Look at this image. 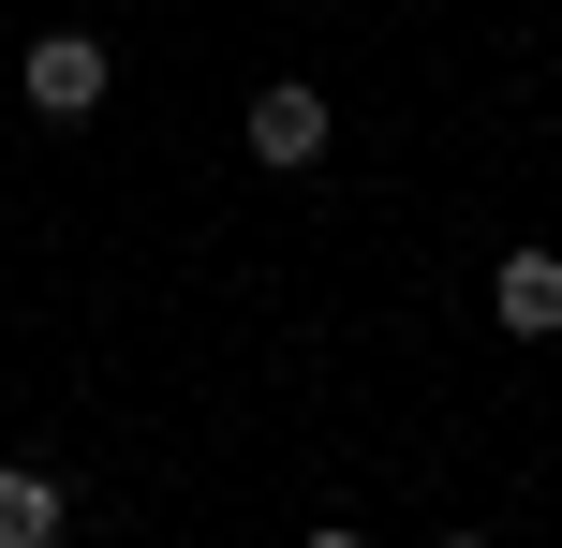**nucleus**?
<instances>
[{
	"instance_id": "obj_2",
	"label": "nucleus",
	"mask_w": 562,
	"mask_h": 548,
	"mask_svg": "<svg viewBox=\"0 0 562 548\" xmlns=\"http://www.w3.org/2000/svg\"><path fill=\"white\" fill-rule=\"evenodd\" d=\"M252 164H267V178L326 164V89H296V75H281V89H252Z\"/></svg>"
},
{
	"instance_id": "obj_4",
	"label": "nucleus",
	"mask_w": 562,
	"mask_h": 548,
	"mask_svg": "<svg viewBox=\"0 0 562 548\" xmlns=\"http://www.w3.org/2000/svg\"><path fill=\"white\" fill-rule=\"evenodd\" d=\"M59 534H75V504H59V474L0 460V548H59Z\"/></svg>"
},
{
	"instance_id": "obj_5",
	"label": "nucleus",
	"mask_w": 562,
	"mask_h": 548,
	"mask_svg": "<svg viewBox=\"0 0 562 548\" xmlns=\"http://www.w3.org/2000/svg\"><path fill=\"white\" fill-rule=\"evenodd\" d=\"M296 548H370V534H356V519H311V534H296Z\"/></svg>"
},
{
	"instance_id": "obj_6",
	"label": "nucleus",
	"mask_w": 562,
	"mask_h": 548,
	"mask_svg": "<svg viewBox=\"0 0 562 548\" xmlns=\"http://www.w3.org/2000/svg\"><path fill=\"white\" fill-rule=\"evenodd\" d=\"M429 548H488V534H429Z\"/></svg>"
},
{
	"instance_id": "obj_1",
	"label": "nucleus",
	"mask_w": 562,
	"mask_h": 548,
	"mask_svg": "<svg viewBox=\"0 0 562 548\" xmlns=\"http://www.w3.org/2000/svg\"><path fill=\"white\" fill-rule=\"evenodd\" d=\"M15 89H30V119H89L119 89V45H104V30H45V45L15 59Z\"/></svg>"
},
{
	"instance_id": "obj_3",
	"label": "nucleus",
	"mask_w": 562,
	"mask_h": 548,
	"mask_svg": "<svg viewBox=\"0 0 562 548\" xmlns=\"http://www.w3.org/2000/svg\"><path fill=\"white\" fill-rule=\"evenodd\" d=\"M488 312H504L518 342H548V326H562V253H504V267H488Z\"/></svg>"
}]
</instances>
